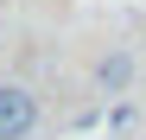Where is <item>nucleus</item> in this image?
<instances>
[{"mask_svg":"<svg viewBox=\"0 0 146 140\" xmlns=\"http://www.w3.org/2000/svg\"><path fill=\"white\" fill-rule=\"evenodd\" d=\"M38 127V102L19 83H0V140H26Z\"/></svg>","mask_w":146,"mask_h":140,"instance_id":"1","label":"nucleus"},{"mask_svg":"<svg viewBox=\"0 0 146 140\" xmlns=\"http://www.w3.org/2000/svg\"><path fill=\"white\" fill-rule=\"evenodd\" d=\"M127 77H133V64H127V51H114V57H102V70H95V83H102L108 96H121V89H127Z\"/></svg>","mask_w":146,"mask_h":140,"instance_id":"2","label":"nucleus"}]
</instances>
